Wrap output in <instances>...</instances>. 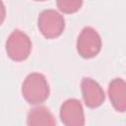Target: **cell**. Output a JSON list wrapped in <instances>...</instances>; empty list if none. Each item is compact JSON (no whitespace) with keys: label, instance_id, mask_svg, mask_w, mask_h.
Returning a JSON list of instances; mask_svg holds the SVG:
<instances>
[{"label":"cell","instance_id":"10","mask_svg":"<svg viewBox=\"0 0 126 126\" xmlns=\"http://www.w3.org/2000/svg\"><path fill=\"white\" fill-rule=\"evenodd\" d=\"M34 1H45V0H34Z\"/></svg>","mask_w":126,"mask_h":126},{"label":"cell","instance_id":"8","mask_svg":"<svg viewBox=\"0 0 126 126\" xmlns=\"http://www.w3.org/2000/svg\"><path fill=\"white\" fill-rule=\"evenodd\" d=\"M27 124L30 126H54L56 124V120L47 107L37 106L31 109L28 113Z\"/></svg>","mask_w":126,"mask_h":126},{"label":"cell","instance_id":"1","mask_svg":"<svg viewBox=\"0 0 126 126\" xmlns=\"http://www.w3.org/2000/svg\"><path fill=\"white\" fill-rule=\"evenodd\" d=\"M23 97L30 104H40L49 96V86L40 73L29 74L22 85Z\"/></svg>","mask_w":126,"mask_h":126},{"label":"cell","instance_id":"9","mask_svg":"<svg viewBox=\"0 0 126 126\" xmlns=\"http://www.w3.org/2000/svg\"><path fill=\"white\" fill-rule=\"evenodd\" d=\"M58 9L65 14H73L79 11L83 5V0H56Z\"/></svg>","mask_w":126,"mask_h":126},{"label":"cell","instance_id":"6","mask_svg":"<svg viewBox=\"0 0 126 126\" xmlns=\"http://www.w3.org/2000/svg\"><path fill=\"white\" fill-rule=\"evenodd\" d=\"M81 91L85 104L88 107L95 108L104 101V92L99 84L92 78L85 77L81 82Z\"/></svg>","mask_w":126,"mask_h":126},{"label":"cell","instance_id":"2","mask_svg":"<svg viewBox=\"0 0 126 126\" xmlns=\"http://www.w3.org/2000/svg\"><path fill=\"white\" fill-rule=\"evenodd\" d=\"M37 27L46 38L58 37L65 29V20L62 15L52 9L43 10L37 18Z\"/></svg>","mask_w":126,"mask_h":126},{"label":"cell","instance_id":"5","mask_svg":"<svg viewBox=\"0 0 126 126\" xmlns=\"http://www.w3.org/2000/svg\"><path fill=\"white\" fill-rule=\"evenodd\" d=\"M60 119L66 126H83L85 114L82 103L76 98H69L60 107Z\"/></svg>","mask_w":126,"mask_h":126},{"label":"cell","instance_id":"7","mask_svg":"<svg viewBox=\"0 0 126 126\" xmlns=\"http://www.w3.org/2000/svg\"><path fill=\"white\" fill-rule=\"evenodd\" d=\"M108 96L116 111H126V82L124 80L121 78H115L109 83Z\"/></svg>","mask_w":126,"mask_h":126},{"label":"cell","instance_id":"3","mask_svg":"<svg viewBox=\"0 0 126 126\" xmlns=\"http://www.w3.org/2000/svg\"><path fill=\"white\" fill-rule=\"evenodd\" d=\"M32 50L30 37L22 31L15 30L6 40V52L14 61L26 60Z\"/></svg>","mask_w":126,"mask_h":126},{"label":"cell","instance_id":"4","mask_svg":"<svg viewBox=\"0 0 126 126\" xmlns=\"http://www.w3.org/2000/svg\"><path fill=\"white\" fill-rule=\"evenodd\" d=\"M101 38L98 32L92 27L84 28L77 39V51L85 59L96 56L101 49Z\"/></svg>","mask_w":126,"mask_h":126}]
</instances>
